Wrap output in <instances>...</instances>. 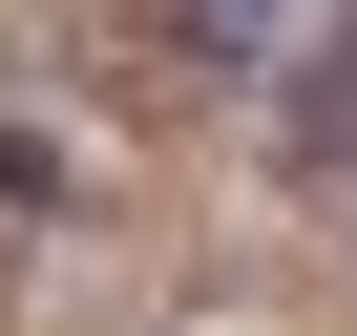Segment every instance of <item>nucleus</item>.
<instances>
[{"label": "nucleus", "instance_id": "nucleus-1", "mask_svg": "<svg viewBox=\"0 0 357 336\" xmlns=\"http://www.w3.org/2000/svg\"><path fill=\"white\" fill-rule=\"evenodd\" d=\"M190 22H211V43H273V22H294V0H190Z\"/></svg>", "mask_w": 357, "mask_h": 336}, {"label": "nucleus", "instance_id": "nucleus-2", "mask_svg": "<svg viewBox=\"0 0 357 336\" xmlns=\"http://www.w3.org/2000/svg\"><path fill=\"white\" fill-rule=\"evenodd\" d=\"M315 147H357V63H336V84H315Z\"/></svg>", "mask_w": 357, "mask_h": 336}]
</instances>
